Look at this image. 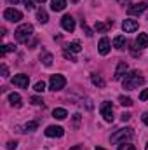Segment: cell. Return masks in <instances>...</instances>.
<instances>
[{
	"label": "cell",
	"instance_id": "d6986e66",
	"mask_svg": "<svg viewBox=\"0 0 148 150\" xmlns=\"http://www.w3.org/2000/svg\"><path fill=\"white\" fill-rule=\"evenodd\" d=\"M51 4H52V5H51L52 11H63V9L66 7V0H52Z\"/></svg>",
	"mask_w": 148,
	"mask_h": 150
},
{
	"label": "cell",
	"instance_id": "9a60e30c",
	"mask_svg": "<svg viewBox=\"0 0 148 150\" xmlns=\"http://www.w3.org/2000/svg\"><path fill=\"white\" fill-rule=\"evenodd\" d=\"M40 61H42L45 67H51V65H52V61H54V58H52V54H51V52L42 51V52H40Z\"/></svg>",
	"mask_w": 148,
	"mask_h": 150
},
{
	"label": "cell",
	"instance_id": "277c9868",
	"mask_svg": "<svg viewBox=\"0 0 148 150\" xmlns=\"http://www.w3.org/2000/svg\"><path fill=\"white\" fill-rule=\"evenodd\" d=\"M66 86V79L63 75H51L49 79V89L51 91H61Z\"/></svg>",
	"mask_w": 148,
	"mask_h": 150
},
{
	"label": "cell",
	"instance_id": "74e56055",
	"mask_svg": "<svg viewBox=\"0 0 148 150\" xmlns=\"http://www.w3.org/2000/svg\"><path fill=\"white\" fill-rule=\"evenodd\" d=\"M117 4H120V5H129L131 0H117Z\"/></svg>",
	"mask_w": 148,
	"mask_h": 150
},
{
	"label": "cell",
	"instance_id": "ba28073f",
	"mask_svg": "<svg viewBox=\"0 0 148 150\" xmlns=\"http://www.w3.org/2000/svg\"><path fill=\"white\" fill-rule=\"evenodd\" d=\"M12 84L14 86H18V87H21V89H26L28 87V84H30V77L25 74H19V75H14L12 77Z\"/></svg>",
	"mask_w": 148,
	"mask_h": 150
},
{
	"label": "cell",
	"instance_id": "836d02e7",
	"mask_svg": "<svg viewBox=\"0 0 148 150\" xmlns=\"http://www.w3.org/2000/svg\"><path fill=\"white\" fill-rule=\"evenodd\" d=\"M65 58H70L72 61H77V59H75V58H73V54H72V52H70L68 49H65Z\"/></svg>",
	"mask_w": 148,
	"mask_h": 150
},
{
	"label": "cell",
	"instance_id": "d4e9b609",
	"mask_svg": "<svg viewBox=\"0 0 148 150\" xmlns=\"http://www.w3.org/2000/svg\"><path fill=\"white\" fill-rule=\"evenodd\" d=\"M118 103L122 107H131L132 105V100L131 98H125V96H118Z\"/></svg>",
	"mask_w": 148,
	"mask_h": 150
},
{
	"label": "cell",
	"instance_id": "4316f807",
	"mask_svg": "<svg viewBox=\"0 0 148 150\" xmlns=\"http://www.w3.org/2000/svg\"><path fill=\"white\" fill-rule=\"evenodd\" d=\"M35 91H37V93H44V91H45V82H44V80L35 84Z\"/></svg>",
	"mask_w": 148,
	"mask_h": 150
},
{
	"label": "cell",
	"instance_id": "b9f144b4",
	"mask_svg": "<svg viewBox=\"0 0 148 150\" xmlns=\"http://www.w3.org/2000/svg\"><path fill=\"white\" fill-rule=\"evenodd\" d=\"M19 0H9V4H18Z\"/></svg>",
	"mask_w": 148,
	"mask_h": 150
},
{
	"label": "cell",
	"instance_id": "d6a6232c",
	"mask_svg": "<svg viewBox=\"0 0 148 150\" xmlns=\"http://www.w3.org/2000/svg\"><path fill=\"white\" fill-rule=\"evenodd\" d=\"M16 147H18L16 142H9V143H7V150H16Z\"/></svg>",
	"mask_w": 148,
	"mask_h": 150
},
{
	"label": "cell",
	"instance_id": "8992f818",
	"mask_svg": "<svg viewBox=\"0 0 148 150\" xmlns=\"http://www.w3.org/2000/svg\"><path fill=\"white\" fill-rule=\"evenodd\" d=\"M4 18L7 19V21H12V23H18V21H21L23 19V14L18 11V9H5L4 11Z\"/></svg>",
	"mask_w": 148,
	"mask_h": 150
},
{
	"label": "cell",
	"instance_id": "e575fe53",
	"mask_svg": "<svg viewBox=\"0 0 148 150\" xmlns=\"http://www.w3.org/2000/svg\"><path fill=\"white\" fill-rule=\"evenodd\" d=\"M0 70H2V77H9V70H7V67H5V65H2V68H0Z\"/></svg>",
	"mask_w": 148,
	"mask_h": 150
},
{
	"label": "cell",
	"instance_id": "1f68e13d",
	"mask_svg": "<svg viewBox=\"0 0 148 150\" xmlns=\"http://www.w3.org/2000/svg\"><path fill=\"white\" fill-rule=\"evenodd\" d=\"M25 2V7L30 11V9H33V0H23Z\"/></svg>",
	"mask_w": 148,
	"mask_h": 150
},
{
	"label": "cell",
	"instance_id": "ffe728a7",
	"mask_svg": "<svg viewBox=\"0 0 148 150\" xmlns=\"http://www.w3.org/2000/svg\"><path fill=\"white\" fill-rule=\"evenodd\" d=\"M91 80H92V84L94 86H98V87H105V80H103V77L98 74H92L91 75Z\"/></svg>",
	"mask_w": 148,
	"mask_h": 150
},
{
	"label": "cell",
	"instance_id": "f6af8a7d",
	"mask_svg": "<svg viewBox=\"0 0 148 150\" xmlns=\"http://www.w3.org/2000/svg\"><path fill=\"white\" fill-rule=\"evenodd\" d=\"M96 150H105V149H101V147H96Z\"/></svg>",
	"mask_w": 148,
	"mask_h": 150
},
{
	"label": "cell",
	"instance_id": "d590c367",
	"mask_svg": "<svg viewBox=\"0 0 148 150\" xmlns=\"http://www.w3.org/2000/svg\"><path fill=\"white\" fill-rule=\"evenodd\" d=\"M73 120H75V126H78V122H80V113H75Z\"/></svg>",
	"mask_w": 148,
	"mask_h": 150
},
{
	"label": "cell",
	"instance_id": "e0dca14e",
	"mask_svg": "<svg viewBox=\"0 0 148 150\" xmlns=\"http://www.w3.org/2000/svg\"><path fill=\"white\" fill-rule=\"evenodd\" d=\"M136 45H140V47H148V35L147 33H140V35L136 37Z\"/></svg>",
	"mask_w": 148,
	"mask_h": 150
},
{
	"label": "cell",
	"instance_id": "f35d334b",
	"mask_svg": "<svg viewBox=\"0 0 148 150\" xmlns=\"http://www.w3.org/2000/svg\"><path fill=\"white\" fill-rule=\"evenodd\" d=\"M131 119V113H122V120L125 122V120H129Z\"/></svg>",
	"mask_w": 148,
	"mask_h": 150
},
{
	"label": "cell",
	"instance_id": "2e32d148",
	"mask_svg": "<svg viewBox=\"0 0 148 150\" xmlns=\"http://www.w3.org/2000/svg\"><path fill=\"white\" fill-rule=\"evenodd\" d=\"M113 47L115 49H124L125 47V37L124 35H117L113 38Z\"/></svg>",
	"mask_w": 148,
	"mask_h": 150
},
{
	"label": "cell",
	"instance_id": "ac0fdd59",
	"mask_svg": "<svg viewBox=\"0 0 148 150\" xmlns=\"http://www.w3.org/2000/svg\"><path fill=\"white\" fill-rule=\"evenodd\" d=\"M9 103H11L12 107H21V96L16 94V93L9 94Z\"/></svg>",
	"mask_w": 148,
	"mask_h": 150
},
{
	"label": "cell",
	"instance_id": "ee69618b",
	"mask_svg": "<svg viewBox=\"0 0 148 150\" xmlns=\"http://www.w3.org/2000/svg\"><path fill=\"white\" fill-rule=\"evenodd\" d=\"M72 4H78V0H72Z\"/></svg>",
	"mask_w": 148,
	"mask_h": 150
},
{
	"label": "cell",
	"instance_id": "cb8c5ba5",
	"mask_svg": "<svg viewBox=\"0 0 148 150\" xmlns=\"http://www.w3.org/2000/svg\"><path fill=\"white\" fill-rule=\"evenodd\" d=\"M14 49H16L14 44H5V45L0 49V56H5V52H11V51H14Z\"/></svg>",
	"mask_w": 148,
	"mask_h": 150
},
{
	"label": "cell",
	"instance_id": "7c38bea8",
	"mask_svg": "<svg viewBox=\"0 0 148 150\" xmlns=\"http://www.w3.org/2000/svg\"><path fill=\"white\" fill-rule=\"evenodd\" d=\"M127 72V63L125 61H118V65H117V70H115V75H113V79L115 80H120L124 75Z\"/></svg>",
	"mask_w": 148,
	"mask_h": 150
},
{
	"label": "cell",
	"instance_id": "7bdbcfd3",
	"mask_svg": "<svg viewBox=\"0 0 148 150\" xmlns=\"http://www.w3.org/2000/svg\"><path fill=\"white\" fill-rule=\"evenodd\" d=\"M35 2H38V4H44V2H45V0H35Z\"/></svg>",
	"mask_w": 148,
	"mask_h": 150
},
{
	"label": "cell",
	"instance_id": "f546056e",
	"mask_svg": "<svg viewBox=\"0 0 148 150\" xmlns=\"http://www.w3.org/2000/svg\"><path fill=\"white\" fill-rule=\"evenodd\" d=\"M82 28H84V32H85V35H87V37H92V32H91V28H89V26H87L84 21H82Z\"/></svg>",
	"mask_w": 148,
	"mask_h": 150
},
{
	"label": "cell",
	"instance_id": "83f0119b",
	"mask_svg": "<svg viewBox=\"0 0 148 150\" xmlns=\"http://www.w3.org/2000/svg\"><path fill=\"white\" fill-rule=\"evenodd\" d=\"M118 150H136V147L131 145V143H122V145L118 147Z\"/></svg>",
	"mask_w": 148,
	"mask_h": 150
},
{
	"label": "cell",
	"instance_id": "603a6c76",
	"mask_svg": "<svg viewBox=\"0 0 148 150\" xmlns=\"http://www.w3.org/2000/svg\"><path fill=\"white\" fill-rule=\"evenodd\" d=\"M37 18H38L40 23H47V21H49V16H47V12H45L44 9H38L37 11Z\"/></svg>",
	"mask_w": 148,
	"mask_h": 150
},
{
	"label": "cell",
	"instance_id": "484cf974",
	"mask_svg": "<svg viewBox=\"0 0 148 150\" xmlns=\"http://www.w3.org/2000/svg\"><path fill=\"white\" fill-rule=\"evenodd\" d=\"M66 49H68L70 52H80V49H82V47H80V44H78V42H73V44H70Z\"/></svg>",
	"mask_w": 148,
	"mask_h": 150
},
{
	"label": "cell",
	"instance_id": "f1b7e54d",
	"mask_svg": "<svg viewBox=\"0 0 148 150\" xmlns=\"http://www.w3.org/2000/svg\"><path fill=\"white\" fill-rule=\"evenodd\" d=\"M30 101H32L33 105H38V107L42 105V107H44V101H42L40 98H37V96H32V98H30Z\"/></svg>",
	"mask_w": 148,
	"mask_h": 150
},
{
	"label": "cell",
	"instance_id": "44dd1931",
	"mask_svg": "<svg viewBox=\"0 0 148 150\" xmlns=\"http://www.w3.org/2000/svg\"><path fill=\"white\" fill-rule=\"evenodd\" d=\"M52 115H54L56 119L63 120V119H66V117H68V112H66L65 108H54V110H52Z\"/></svg>",
	"mask_w": 148,
	"mask_h": 150
},
{
	"label": "cell",
	"instance_id": "bcb514c9",
	"mask_svg": "<svg viewBox=\"0 0 148 150\" xmlns=\"http://www.w3.org/2000/svg\"><path fill=\"white\" fill-rule=\"evenodd\" d=\"M145 150H148V143H147V147H145Z\"/></svg>",
	"mask_w": 148,
	"mask_h": 150
},
{
	"label": "cell",
	"instance_id": "7402d4cb",
	"mask_svg": "<svg viewBox=\"0 0 148 150\" xmlns=\"http://www.w3.org/2000/svg\"><path fill=\"white\" fill-rule=\"evenodd\" d=\"M110 26H113V19H108V23H106V25H105V23H101V21H98V23H96V30H98V32H106Z\"/></svg>",
	"mask_w": 148,
	"mask_h": 150
},
{
	"label": "cell",
	"instance_id": "60d3db41",
	"mask_svg": "<svg viewBox=\"0 0 148 150\" xmlns=\"http://www.w3.org/2000/svg\"><path fill=\"white\" fill-rule=\"evenodd\" d=\"M72 150H82V147H80V145H77V147H73Z\"/></svg>",
	"mask_w": 148,
	"mask_h": 150
},
{
	"label": "cell",
	"instance_id": "ab89813d",
	"mask_svg": "<svg viewBox=\"0 0 148 150\" xmlns=\"http://www.w3.org/2000/svg\"><path fill=\"white\" fill-rule=\"evenodd\" d=\"M141 119H143V122H145V124L148 126V112H147V113H143V117H141Z\"/></svg>",
	"mask_w": 148,
	"mask_h": 150
},
{
	"label": "cell",
	"instance_id": "6da1fadb",
	"mask_svg": "<svg viewBox=\"0 0 148 150\" xmlns=\"http://www.w3.org/2000/svg\"><path fill=\"white\" fill-rule=\"evenodd\" d=\"M140 84H143V77H141V74L140 72H131L129 75H125V79L122 80V86H124V89H136Z\"/></svg>",
	"mask_w": 148,
	"mask_h": 150
},
{
	"label": "cell",
	"instance_id": "3957f363",
	"mask_svg": "<svg viewBox=\"0 0 148 150\" xmlns=\"http://www.w3.org/2000/svg\"><path fill=\"white\" fill-rule=\"evenodd\" d=\"M132 138V129L131 127H124V129H118L111 134V143H125V140H131Z\"/></svg>",
	"mask_w": 148,
	"mask_h": 150
},
{
	"label": "cell",
	"instance_id": "5b68a950",
	"mask_svg": "<svg viewBox=\"0 0 148 150\" xmlns=\"http://www.w3.org/2000/svg\"><path fill=\"white\" fill-rule=\"evenodd\" d=\"M99 112H101L103 119H105L106 122H111V120H113V108H111L110 101H103L101 107H99Z\"/></svg>",
	"mask_w": 148,
	"mask_h": 150
},
{
	"label": "cell",
	"instance_id": "9c48e42d",
	"mask_svg": "<svg viewBox=\"0 0 148 150\" xmlns=\"http://www.w3.org/2000/svg\"><path fill=\"white\" fill-rule=\"evenodd\" d=\"M140 28V23L136 21V19H124V23H122V30L125 32V33H132V32H136Z\"/></svg>",
	"mask_w": 148,
	"mask_h": 150
},
{
	"label": "cell",
	"instance_id": "8fae6325",
	"mask_svg": "<svg viewBox=\"0 0 148 150\" xmlns=\"http://www.w3.org/2000/svg\"><path fill=\"white\" fill-rule=\"evenodd\" d=\"M61 26H63L66 32H73L75 30V19L70 16V14L63 16V18H61Z\"/></svg>",
	"mask_w": 148,
	"mask_h": 150
},
{
	"label": "cell",
	"instance_id": "4dcf8cb0",
	"mask_svg": "<svg viewBox=\"0 0 148 150\" xmlns=\"http://www.w3.org/2000/svg\"><path fill=\"white\" fill-rule=\"evenodd\" d=\"M140 100H141V101H147L148 100V89H143V91L140 93Z\"/></svg>",
	"mask_w": 148,
	"mask_h": 150
},
{
	"label": "cell",
	"instance_id": "7a4b0ae2",
	"mask_svg": "<svg viewBox=\"0 0 148 150\" xmlns=\"http://www.w3.org/2000/svg\"><path fill=\"white\" fill-rule=\"evenodd\" d=\"M32 33H33V26H32L30 23H25V25H21V26H18V28H16L14 37H16L18 42L25 44V42H28V38L32 37Z\"/></svg>",
	"mask_w": 148,
	"mask_h": 150
},
{
	"label": "cell",
	"instance_id": "5bb4252c",
	"mask_svg": "<svg viewBox=\"0 0 148 150\" xmlns=\"http://www.w3.org/2000/svg\"><path fill=\"white\" fill-rule=\"evenodd\" d=\"M38 127V122H26L23 126H18V133H30V131H35Z\"/></svg>",
	"mask_w": 148,
	"mask_h": 150
},
{
	"label": "cell",
	"instance_id": "4fadbf2b",
	"mask_svg": "<svg viewBox=\"0 0 148 150\" xmlns=\"http://www.w3.org/2000/svg\"><path fill=\"white\" fill-rule=\"evenodd\" d=\"M98 51H99V54H103V56H106L108 52H110V40L106 37H103L99 40V44H98Z\"/></svg>",
	"mask_w": 148,
	"mask_h": 150
},
{
	"label": "cell",
	"instance_id": "52a82bcc",
	"mask_svg": "<svg viewBox=\"0 0 148 150\" xmlns=\"http://www.w3.org/2000/svg\"><path fill=\"white\" fill-rule=\"evenodd\" d=\"M147 9H148V0H143V2H140V4H136V5H131V7L127 9V12H129L131 16H140V14H143Z\"/></svg>",
	"mask_w": 148,
	"mask_h": 150
},
{
	"label": "cell",
	"instance_id": "8d00e7d4",
	"mask_svg": "<svg viewBox=\"0 0 148 150\" xmlns=\"http://www.w3.org/2000/svg\"><path fill=\"white\" fill-rule=\"evenodd\" d=\"M131 52H132V56H136V58L141 54V52H138V49H136V47H131Z\"/></svg>",
	"mask_w": 148,
	"mask_h": 150
},
{
	"label": "cell",
	"instance_id": "30bf717a",
	"mask_svg": "<svg viewBox=\"0 0 148 150\" xmlns=\"http://www.w3.org/2000/svg\"><path fill=\"white\" fill-rule=\"evenodd\" d=\"M63 134H65V129H63L61 126H49V127L45 129V136H49V138H54V136L61 138Z\"/></svg>",
	"mask_w": 148,
	"mask_h": 150
}]
</instances>
